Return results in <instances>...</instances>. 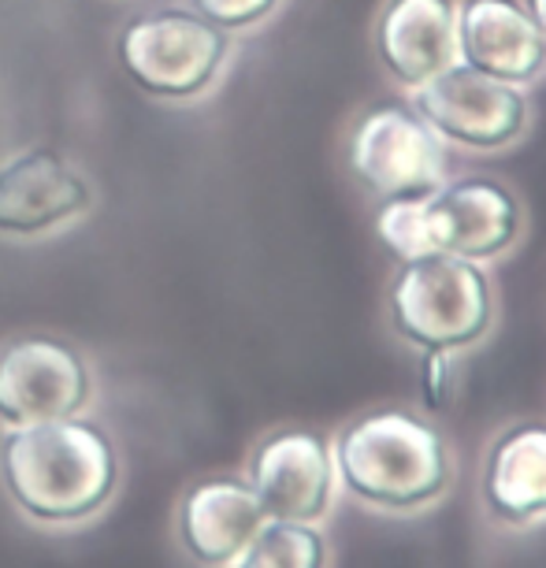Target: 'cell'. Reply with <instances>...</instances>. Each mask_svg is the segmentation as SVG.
Segmentation results:
<instances>
[{
    "mask_svg": "<svg viewBox=\"0 0 546 568\" xmlns=\"http://www.w3.org/2000/svg\"><path fill=\"white\" fill-rule=\"evenodd\" d=\"M123 460L109 427L90 416H60L0 435V487L41 528H74L112 506Z\"/></svg>",
    "mask_w": 546,
    "mask_h": 568,
    "instance_id": "1",
    "label": "cell"
},
{
    "mask_svg": "<svg viewBox=\"0 0 546 568\" xmlns=\"http://www.w3.org/2000/svg\"><path fill=\"white\" fill-rule=\"evenodd\" d=\"M338 490L364 509L416 517L454 487V449L443 427L410 405L387 402L353 416L331 438Z\"/></svg>",
    "mask_w": 546,
    "mask_h": 568,
    "instance_id": "2",
    "label": "cell"
},
{
    "mask_svg": "<svg viewBox=\"0 0 546 568\" xmlns=\"http://www.w3.org/2000/svg\"><path fill=\"white\" fill-rule=\"evenodd\" d=\"M387 324L416 353H468L498 324L495 278L449 253L402 261L387 283Z\"/></svg>",
    "mask_w": 546,
    "mask_h": 568,
    "instance_id": "3",
    "label": "cell"
},
{
    "mask_svg": "<svg viewBox=\"0 0 546 568\" xmlns=\"http://www.w3.org/2000/svg\"><path fill=\"white\" fill-rule=\"evenodd\" d=\"M346 168L372 201L421 197L446 179V142L413 101H380L353 120Z\"/></svg>",
    "mask_w": 546,
    "mask_h": 568,
    "instance_id": "4",
    "label": "cell"
},
{
    "mask_svg": "<svg viewBox=\"0 0 546 568\" xmlns=\"http://www.w3.org/2000/svg\"><path fill=\"white\" fill-rule=\"evenodd\" d=\"M228 49V30L182 8L138 16L120 34V60L127 74L145 93L168 101H190L205 93L216 82Z\"/></svg>",
    "mask_w": 546,
    "mask_h": 568,
    "instance_id": "5",
    "label": "cell"
},
{
    "mask_svg": "<svg viewBox=\"0 0 546 568\" xmlns=\"http://www.w3.org/2000/svg\"><path fill=\"white\" fill-rule=\"evenodd\" d=\"M424 123L465 153H502L528 134L532 104L520 85L495 82L462 63H449L443 74L410 93Z\"/></svg>",
    "mask_w": 546,
    "mask_h": 568,
    "instance_id": "6",
    "label": "cell"
},
{
    "mask_svg": "<svg viewBox=\"0 0 546 568\" xmlns=\"http://www.w3.org/2000/svg\"><path fill=\"white\" fill-rule=\"evenodd\" d=\"M245 484L272 520L320 524L338 498L331 438L302 424L272 427L245 457Z\"/></svg>",
    "mask_w": 546,
    "mask_h": 568,
    "instance_id": "7",
    "label": "cell"
},
{
    "mask_svg": "<svg viewBox=\"0 0 546 568\" xmlns=\"http://www.w3.org/2000/svg\"><path fill=\"white\" fill-rule=\"evenodd\" d=\"M93 398V372L71 342L57 335H23L0 346V424L79 416Z\"/></svg>",
    "mask_w": 546,
    "mask_h": 568,
    "instance_id": "8",
    "label": "cell"
},
{
    "mask_svg": "<svg viewBox=\"0 0 546 568\" xmlns=\"http://www.w3.org/2000/svg\"><path fill=\"white\" fill-rule=\"evenodd\" d=\"M432 250L462 256L473 264H491L506 256L524 239V201L517 190L491 175L443 179L424 194Z\"/></svg>",
    "mask_w": 546,
    "mask_h": 568,
    "instance_id": "9",
    "label": "cell"
},
{
    "mask_svg": "<svg viewBox=\"0 0 546 568\" xmlns=\"http://www.w3.org/2000/svg\"><path fill=\"white\" fill-rule=\"evenodd\" d=\"M264 520L245 476H205L179 495L175 542L198 568H231Z\"/></svg>",
    "mask_w": 546,
    "mask_h": 568,
    "instance_id": "10",
    "label": "cell"
},
{
    "mask_svg": "<svg viewBox=\"0 0 546 568\" xmlns=\"http://www.w3.org/2000/svg\"><path fill=\"white\" fill-rule=\"evenodd\" d=\"M372 49L387 79L405 93L457 63V0H383Z\"/></svg>",
    "mask_w": 546,
    "mask_h": 568,
    "instance_id": "11",
    "label": "cell"
},
{
    "mask_svg": "<svg viewBox=\"0 0 546 568\" xmlns=\"http://www.w3.org/2000/svg\"><path fill=\"white\" fill-rule=\"evenodd\" d=\"M479 506L498 528L524 531L546 520V420L498 427L479 460Z\"/></svg>",
    "mask_w": 546,
    "mask_h": 568,
    "instance_id": "12",
    "label": "cell"
},
{
    "mask_svg": "<svg viewBox=\"0 0 546 568\" xmlns=\"http://www.w3.org/2000/svg\"><path fill=\"white\" fill-rule=\"evenodd\" d=\"M457 63L528 90L546 74V45L520 0H457Z\"/></svg>",
    "mask_w": 546,
    "mask_h": 568,
    "instance_id": "13",
    "label": "cell"
},
{
    "mask_svg": "<svg viewBox=\"0 0 546 568\" xmlns=\"http://www.w3.org/2000/svg\"><path fill=\"white\" fill-rule=\"evenodd\" d=\"M90 182L57 149H30L0 164V234L52 231L90 209Z\"/></svg>",
    "mask_w": 546,
    "mask_h": 568,
    "instance_id": "14",
    "label": "cell"
},
{
    "mask_svg": "<svg viewBox=\"0 0 546 568\" xmlns=\"http://www.w3.org/2000/svg\"><path fill=\"white\" fill-rule=\"evenodd\" d=\"M231 568H331V542L320 524L267 517Z\"/></svg>",
    "mask_w": 546,
    "mask_h": 568,
    "instance_id": "15",
    "label": "cell"
},
{
    "mask_svg": "<svg viewBox=\"0 0 546 568\" xmlns=\"http://www.w3.org/2000/svg\"><path fill=\"white\" fill-rule=\"evenodd\" d=\"M372 231L383 242L394 261H421V256H435L432 234H427V212L424 194L421 197H387L376 201L372 212Z\"/></svg>",
    "mask_w": 546,
    "mask_h": 568,
    "instance_id": "16",
    "label": "cell"
},
{
    "mask_svg": "<svg viewBox=\"0 0 546 568\" xmlns=\"http://www.w3.org/2000/svg\"><path fill=\"white\" fill-rule=\"evenodd\" d=\"M280 8V0H194V12L205 16L220 30H245L256 27Z\"/></svg>",
    "mask_w": 546,
    "mask_h": 568,
    "instance_id": "17",
    "label": "cell"
},
{
    "mask_svg": "<svg viewBox=\"0 0 546 568\" xmlns=\"http://www.w3.org/2000/svg\"><path fill=\"white\" fill-rule=\"evenodd\" d=\"M457 390V364L449 353H421V394L427 409H446Z\"/></svg>",
    "mask_w": 546,
    "mask_h": 568,
    "instance_id": "18",
    "label": "cell"
},
{
    "mask_svg": "<svg viewBox=\"0 0 546 568\" xmlns=\"http://www.w3.org/2000/svg\"><path fill=\"white\" fill-rule=\"evenodd\" d=\"M520 8L528 12V19L535 23V30H539L543 45H546V0H520Z\"/></svg>",
    "mask_w": 546,
    "mask_h": 568,
    "instance_id": "19",
    "label": "cell"
}]
</instances>
